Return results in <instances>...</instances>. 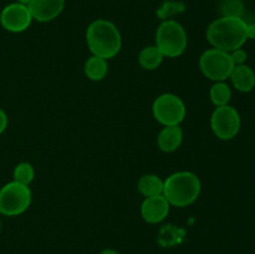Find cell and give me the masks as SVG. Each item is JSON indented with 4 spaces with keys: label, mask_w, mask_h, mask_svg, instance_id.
I'll use <instances>...</instances> for the list:
<instances>
[{
    "label": "cell",
    "mask_w": 255,
    "mask_h": 254,
    "mask_svg": "<svg viewBox=\"0 0 255 254\" xmlns=\"http://www.w3.org/2000/svg\"><path fill=\"white\" fill-rule=\"evenodd\" d=\"M207 40L214 49L232 52L241 49L247 37V22L242 17L222 16L207 27Z\"/></svg>",
    "instance_id": "cell-1"
},
{
    "label": "cell",
    "mask_w": 255,
    "mask_h": 254,
    "mask_svg": "<svg viewBox=\"0 0 255 254\" xmlns=\"http://www.w3.org/2000/svg\"><path fill=\"white\" fill-rule=\"evenodd\" d=\"M86 41L92 55L106 60L116 56L122 46L120 30L114 22L105 19H97L89 25Z\"/></svg>",
    "instance_id": "cell-2"
},
{
    "label": "cell",
    "mask_w": 255,
    "mask_h": 254,
    "mask_svg": "<svg viewBox=\"0 0 255 254\" xmlns=\"http://www.w3.org/2000/svg\"><path fill=\"white\" fill-rule=\"evenodd\" d=\"M201 188L202 184L197 174L189 171H181L171 174L164 181L163 196L171 206L183 208L197 201Z\"/></svg>",
    "instance_id": "cell-3"
},
{
    "label": "cell",
    "mask_w": 255,
    "mask_h": 254,
    "mask_svg": "<svg viewBox=\"0 0 255 254\" xmlns=\"http://www.w3.org/2000/svg\"><path fill=\"white\" fill-rule=\"evenodd\" d=\"M188 37L178 21L167 19L159 24L156 31V46L167 57H178L186 51Z\"/></svg>",
    "instance_id": "cell-4"
},
{
    "label": "cell",
    "mask_w": 255,
    "mask_h": 254,
    "mask_svg": "<svg viewBox=\"0 0 255 254\" xmlns=\"http://www.w3.org/2000/svg\"><path fill=\"white\" fill-rule=\"evenodd\" d=\"M32 194L29 186L12 181L0 189V213L6 217L22 214L31 204Z\"/></svg>",
    "instance_id": "cell-5"
},
{
    "label": "cell",
    "mask_w": 255,
    "mask_h": 254,
    "mask_svg": "<svg viewBox=\"0 0 255 254\" xmlns=\"http://www.w3.org/2000/svg\"><path fill=\"white\" fill-rule=\"evenodd\" d=\"M234 66L236 65L229 52L214 49V47L206 50L199 59V67H201L202 74L207 79L216 82L224 81L231 77Z\"/></svg>",
    "instance_id": "cell-6"
},
{
    "label": "cell",
    "mask_w": 255,
    "mask_h": 254,
    "mask_svg": "<svg viewBox=\"0 0 255 254\" xmlns=\"http://www.w3.org/2000/svg\"><path fill=\"white\" fill-rule=\"evenodd\" d=\"M152 111L154 119L163 126H179L186 117L184 102L173 94H163L157 97Z\"/></svg>",
    "instance_id": "cell-7"
},
{
    "label": "cell",
    "mask_w": 255,
    "mask_h": 254,
    "mask_svg": "<svg viewBox=\"0 0 255 254\" xmlns=\"http://www.w3.org/2000/svg\"><path fill=\"white\" fill-rule=\"evenodd\" d=\"M241 124L239 112L229 105L216 107L211 117L212 131L223 141L234 138L241 129Z\"/></svg>",
    "instance_id": "cell-8"
},
{
    "label": "cell",
    "mask_w": 255,
    "mask_h": 254,
    "mask_svg": "<svg viewBox=\"0 0 255 254\" xmlns=\"http://www.w3.org/2000/svg\"><path fill=\"white\" fill-rule=\"evenodd\" d=\"M31 12L27 5L12 2L6 5L0 12V24L10 32H22L31 25Z\"/></svg>",
    "instance_id": "cell-9"
},
{
    "label": "cell",
    "mask_w": 255,
    "mask_h": 254,
    "mask_svg": "<svg viewBox=\"0 0 255 254\" xmlns=\"http://www.w3.org/2000/svg\"><path fill=\"white\" fill-rule=\"evenodd\" d=\"M169 208H171V204L168 203L163 194L147 197L142 202L141 216L147 223L157 224L166 219L169 213Z\"/></svg>",
    "instance_id": "cell-10"
},
{
    "label": "cell",
    "mask_w": 255,
    "mask_h": 254,
    "mask_svg": "<svg viewBox=\"0 0 255 254\" xmlns=\"http://www.w3.org/2000/svg\"><path fill=\"white\" fill-rule=\"evenodd\" d=\"M31 16L39 22L56 19L65 7V0H31L27 4Z\"/></svg>",
    "instance_id": "cell-11"
},
{
    "label": "cell",
    "mask_w": 255,
    "mask_h": 254,
    "mask_svg": "<svg viewBox=\"0 0 255 254\" xmlns=\"http://www.w3.org/2000/svg\"><path fill=\"white\" fill-rule=\"evenodd\" d=\"M183 139V131L179 126H164L157 137L159 149L166 153H171L179 148Z\"/></svg>",
    "instance_id": "cell-12"
},
{
    "label": "cell",
    "mask_w": 255,
    "mask_h": 254,
    "mask_svg": "<svg viewBox=\"0 0 255 254\" xmlns=\"http://www.w3.org/2000/svg\"><path fill=\"white\" fill-rule=\"evenodd\" d=\"M234 87L241 92H251L255 87V74L251 66L246 64L236 65L231 74Z\"/></svg>",
    "instance_id": "cell-13"
},
{
    "label": "cell",
    "mask_w": 255,
    "mask_h": 254,
    "mask_svg": "<svg viewBox=\"0 0 255 254\" xmlns=\"http://www.w3.org/2000/svg\"><path fill=\"white\" fill-rule=\"evenodd\" d=\"M163 187L164 181H162L156 174H144L138 179V183H137L139 193L146 198L163 194Z\"/></svg>",
    "instance_id": "cell-14"
},
{
    "label": "cell",
    "mask_w": 255,
    "mask_h": 254,
    "mask_svg": "<svg viewBox=\"0 0 255 254\" xmlns=\"http://www.w3.org/2000/svg\"><path fill=\"white\" fill-rule=\"evenodd\" d=\"M84 71L85 75L87 76V79L92 80V81H101V80H104L105 77H106L107 72H109V64H107V60L92 55V56L90 57V59H87V61L85 62Z\"/></svg>",
    "instance_id": "cell-15"
},
{
    "label": "cell",
    "mask_w": 255,
    "mask_h": 254,
    "mask_svg": "<svg viewBox=\"0 0 255 254\" xmlns=\"http://www.w3.org/2000/svg\"><path fill=\"white\" fill-rule=\"evenodd\" d=\"M163 54L159 51L158 47L154 46H147L139 52L138 62L141 65L142 69L144 70H156L161 66L162 61H163Z\"/></svg>",
    "instance_id": "cell-16"
},
{
    "label": "cell",
    "mask_w": 255,
    "mask_h": 254,
    "mask_svg": "<svg viewBox=\"0 0 255 254\" xmlns=\"http://www.w3.org/2000/svg\"><path fill=\"white\" fill-rule=\"evenodd\" d=\"M209 97L214 106H226L232 99V90L224 81H218L211 87Z\"/></svg>",
    "instance_id": "cell-17"
},
{
    "label": "cell",
    "mask_w": 255,
    "mask_h": 254,
    "mask_svg": "<svg viewBox=\"0 0 255 254\" xmlns=\"http://www.w3.org/2000/svg\"><path fill=\"white\" fill-rule=\"evenodd\" d=\"M12 177H14V181L17 182V183L29 186V184L34 181V177H35L34 167H32L30 163H27V162H21V163H19L14 168Z\"/></svg>",
    "instance_id": "cell-18"
},
{
    "label": "cell",
    "mask_w": 255,
    "mask_h": 254,
    "mask_svg": "<svg viewBox=\"0 0 255 254\" xmlns=\"http://www.w3.org/2000/svg\"><path fill=\"white\" fill-rule=\"evenodd\" d=\"M222 16L242 17L244 12L243 0H222L219 5Z\"/></svg>",
    "instance_id": "cell-19"
},
{
    "label": "cell",
    "mask_w": 255,
    "mask_h": 254,
    "mask_svg": "<svg viewBox=\"0 0 255 254\" xmlns=\"http://www.w3.org/2000/svg\"><path fill=\"white\" fill-rule=\"evenodd\" d=\"M184 5L181 4V2H174V1H167L164 2L163 6L158 10V15L164 19V17L169 16L172 14H176V12L183 11Z\"/></svg>",
    "instance_id": "cell-20"
},
{
    "label": "cell",
    "mask_w": 255,
    "mask_h": 254,
    "mask_svg": "<svg viewBox=\"0 0 255 254\" xmlns=\"http://www.w3.org/2000/svg\"><path fill=\"white\" fill-rule=\"evenodd\" d=\"M231 54V57L232 60H233L234 65H242L244 64V62L247 61V57H248V55H247V52L244 51L243 49H237V50H233L232 52H229Z\"/></svg>",
    "instance_id": "cell-21"
},
{
    "label": "cell",
    "mask_w": 255,
    "mask_h": 254,
    "mask_svg": "<svg viewBox=\"0 0 255 254\" xmlns=\"http://www.w3.org/2000/svg\"><path fill=\"white\" fill-rule=\"evenodd\" d=\"M7 127V116L1 109H0V134L6 129Z\"/></svg>",
    "instance_id": "cell-22"
},
{
    "label": "cell",
    "mask_w": 255,
    "mask_h": 254,
    "mask_svg": "<svg viewBox=\"0 0 255 254\" xmlns=\"http://www.w3.org/2000/svg\"><path fill=\"white\" fill-rule=\"evenodd\" d=\"M247 37L255 39V24H247Z\"/></svg>",
    "instance_id": "cell-23"
},
{
    "label": "cell",
    "mask_w": 255,
    "mask_h": 254,
    "mask_svg": "<svg viewBox=\"0 0 255 254\" xmlns=\"http://www.w3.org/2000/svg\"><path fill=\"white\" fill-rule=\"evenodd\" d=\"M100 254H120V253H117V252L114 251V249H105V251H102Z\"/></svg>",
    "instance_id": "cell-24"
},
{
    "label": "cell",
    "mask_w": 255,
    "mask_h": 254,
    "mask_svg": "<svg viewBox=\"0 0 255 254\" xmlns=\"http://www.w3.org/2000/svg\"><path fill=\"white\" fill-rule=\"evenodd\" d=\"M30 1H31V0H17V2H21V4H25V5L29 4Z\"/></svg>",
    "instance_id": "cell-25"
},
{
    "label": "cell",
    "mask_w": 255,
    "mask_h": 254,
    "mask_svg": "<svg viewBox=\"0 0 255 254\" xmlns=\"http://www.w3.org/2000/svg\"><path fill=\"white\" fill-rule=\"evenodd\" d=\"M0 229H1V221H0Z\"/></svg>",
    "instance_id": "cell-26"
}]
</instances>
